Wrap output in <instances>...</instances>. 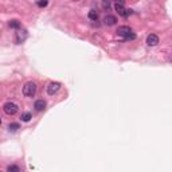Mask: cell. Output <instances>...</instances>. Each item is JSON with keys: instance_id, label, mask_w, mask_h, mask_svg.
<instances>
[{"instance_id": "cell-1", "label": "cell", "mask_w": 172, "mask_h": 172, "mask_svg": "<svg viewBox=\"0 0 172 172\" xmlns=\"http://www.w3.org/2000/svg\"><path fill=\"white\" fill-rule=\"evenodd\" d=\"M117 34L120 35V37H123L125 40H133L136 39V34L132 31V28L128 26H121L117 28Z\"/></svg>"}, {"instance_id": "cell-2", "label": "cell", "mask_w": 172, "mask_h": 172, "mask_svg": "<svg viewBox=\"0 0 172 172\" xmlns=\"http://www.w3.org/2000/svg\"><path fill=\"white\" fill-rule=\"evenodd\" d=\"M37 90H38V86L35 82H27L23 86V94L26 97H34L37 94Z\"/></svg>"}, {"instance_id": "cell-3", "label": "cell", "mask_w": 172, "mask_h": 172, "mask_svg": "<svg viewBox=\"0 0 172 172\" xmlns=\"http://www.w3.org/2000/svg\"><path fill=\"white\" fill-rule=\"evenodd\" d=\"M3 110L6 114L8 116H13V114H16L18 110H19V108H18V105L15 102H6L3 105Z\"/></svg>"}, {"instance_id": "cell-4", "label": "cell", "mask_w": 172, "mask_h": 172, "mask_svg": "<svg viewBox=\"0 0 172 172\" xmlns=\"http://www.w3.org/2000/svg\"><path fill=\"white\" fill-rule=\"evenodd\" d=\"M26 39H27V31H26V30H18L16 37H15L16 43L20 44V43H23Z\"/></svg>"}, {"instance_id": "cell-5", "label": "cell", "mask_w": 172, "mask_h": 172, "mask_svg": "<svg viewBox=\"0 0 172 172\" xmlns=\"http://www.w3.org/2000/svg\"><path fill=\"white\" fill-rule=\"evenodd\" d=\"M59 89H61V83L59 82H51V83H48V86H47V93L50 94V96H53V94H55Z\"/></svg>"}, {"instance_id": "cell-6", "label": "cell", "mask_w": 172, "mask_h": 172, "mask_svg": "<svg viewBox=\"0 0 172 172\" xmlns=\"http://www.w3.org/2000/svg\"><path fill=\"white\" fill-rule=\"evenodd\" d=\"M159 43V37L155 34H151V35H148V38H147V44L148 46H156V44Z\"/></svg>"}, {"instance_id": "cell-7", "label": "cell", "mask_w": 172, "mask_h": 172, "mask_svg": "<svg viewBox=\"0 0 172 172\" xmlns=\"http://www.w3.org/2000/svg\"><path fill=\"white\" fill-rule=\"evenodd\" d=\"M34 108L37 112H43L46 109V101H44V99H38V101H35Z\"/></svg>"}, {"instance_id": "cell-8", "label": "cell", "mask_w": 172, "mask_h": 172, "mask_svg": "<svg viewBox=\"0 0 172 172\" xmlns=\"http://www.w3.org/2000/svg\"><path fill=\"white\" fill-rule=\"evenodd\" d=\"M116 12L119 13V15H121V16H124V18H126L130 13V11H126L125 8H124V6L123 4H116Z\"/></svg>"}, {"instance_id": "cell-9", "label": "cell", "mask_w": 172, "mask_h": 172, "mask_svg": "<svg viewBox=\"0 0 172 172\" xmlns=\"http://www.w3.org/2000/svg\"><path fill=\"white\" fill-rule=\"evenodd\" d=\"M116 22H117V19H116V16H113V15H108V16H105V19H104V23L106 26H114Z\"/></svg>"}, {"instance_id": "cell-10", "label": "cell", "mask_w": 172, "mask_h": 172, "mask_svg": "<svg viewBox=\"0 0 172 172\" xmlns=\"http://www.w3.org/2000/svg\"><path fill=\"white\" fill-rule=\"evenodd\" d=\"M8 26H10L11 28L19 30V28H20V22H19V20H16V19H13V20H10V22H8Z\"/></svg>"}, {"instance_id": "cell-11", "label": "cell", "mask_w": 172, "mask_h": 172, "mask_svg": "<svg viewBox=\"0 0 172 172\" xmlns=\"http://www.w3.org/2000/svg\"><path fill=\"white\" fill-rule=\"evenodd\" d=\"M33 119V116H31V113L30 112H26V113H22V116H20V120L23 121V123H28V121Z\"/></svg>"}, {"instance_id": "cell-12", "label": "cell", "mask_w": 172, "mask_h": 172, "mask_svg": "<svg viewBox=\"0 0 172 172\" xmlns=\"http://www.w3.org/2000/svg\"><path fill=\"white\" fill-rule=\"evenodd\" d=\"M88 16H89L90 20H97V19H98V13H97V11H94V10L90 11Z\"/></svg>"}, {"instance_id": "cell-13", "label": "cell", "mask_w": 172, "mask_h": 172, "mask_svg": "<svg viewBox=\"0 0 172 172\" xmlns=\"http://www.w3.org/2000/svg\"><path fill=\"white\" fill-rule=\"evenodd\" d=\"M7 172H20V168L18 165H8Z\"/></svg>"}, {"instance_id": "cell-14", "label": "cell", "mask_w": 172, "mask_h": 172, "mask_svg": "<svg viewBox=\"0 0 172 172\" xmlns=\"http://www.w3.org/2000/svg\"><path fill=\"white\" fill-rule=\"evenodd\" d=\"M8 129H10L11 132H16V130L19 129V124H16V123H12V124H10V126H8Z\"/></svg>"}, {"instance_id": "cell-15", "label": "cell", "mask_w": 172, "mask_h": 172, "mask_svg": "<svg viewBox=\"0 0 172 172\" xmlns=\"http://www.w3.org/2000/svg\"><path fill=\"white\" fill-rule=\"evenodd\" d=\"M102 7H104V10H109L110 8V0H102Z\"/></svg>"}, {"instance_id": "cell-16", "label": "cell", "mask_w": 172, "mask_h": 172, "mask_svg": "<svg viewBox=\"0 0 172 172\" xmlns=\"http://www.w3.org/2000/svg\"><path fill=\"white\" fill-rule=\"evenodd\" d=\"M47 4H48L47 0H39V2H38V6L39 7H46Z\"/></svg>"}, {"instance_id": "cell-17", "label": "cell", "mask_w": 172, "mask_h": 172, "mask_svg": "<svg viewBox=\"0 0 172 172\" xmlns=\"http://www.w3.org/2000/svg\"><path fill=\"white\" fill-rule=\"evenodd\" d=\"M116 2H117V4H124L125 0H116Z\"/></svg>"}]
</instances>
